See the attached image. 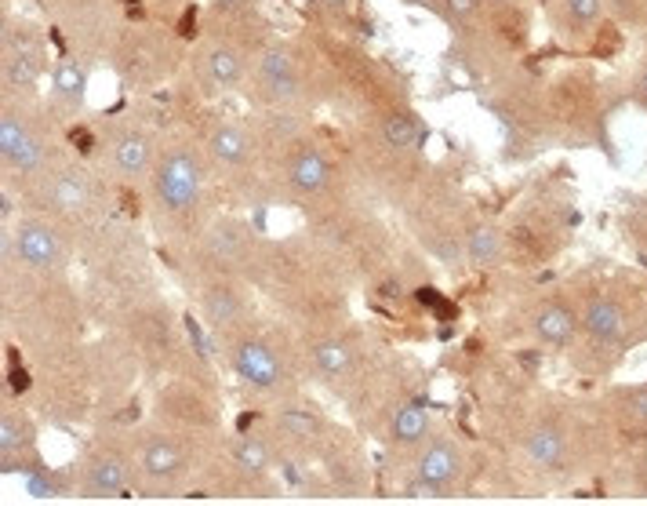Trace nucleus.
I'll return each mask as SVG.
<instances>
[{"instance_id":"nucleus-10","label":"nucleus","mask_w":647,"mask_h":506,"mask_svg":"<svg viewBox=\"0 0 647 506\" xmlns=\"http://www.w3.org/2000/svg\"><path fill=\"white\" fill-rule=\"evenodd\" d=\"M575 328H578V317L564 303H546L535 314V335L549 346H568L575 339Z\"/></svg>"},{"instance_id":"nucleus-32","label":"nucleus","mask_w":647,"mask_h":506,"mask_svg":"<svg viewBox=\"0 0 647 506\" xmlns=\"http://www.w3.org/2000/svg\"><path fill=\"white\" fill-rule=\"evenodd\" d=\"M480 0H444V11H448L451 19H469L473 11H477Z\"/></svg>"},{"instance_id":"nucleus-5","label":"nucleus","mask_w":647,"mask_h":506,"mask_svg":"<svg viewBox=\"0 0 647 506\" xmlns=\"http://www.w3.org/2000/svg\"><path fill=\"white\" fill-rule=\"evenodd\" d=\"M186 470V452H182L171 437L157 434L146 437L139 448V474L150 481V485H171L175 477Z\"/></svg>"},{"instance_id":"nucleus-18","label":"nucleus","mask_w":647,"mask_h":506,"mask_svg":"<svg viewBox=\"0 0 647 506\" xmlns=\"http://www.w3.org/2000/svg\"><path fill=\"white\" fill-rule=\"evenodd\" d=\"M309 361H313V368H317L320 379H335V375H342L349 368V361H353V350H349V343H342V339H320V343H313V350H309Z\"/></svg>"},{"instance_id":"nucleus-35","label":"nucleus","mask_w":647,"mask_h":506,"mask_svg":"<svg viewBox=\"0 0 647 506\" xmlns=\"http://www.w3.org/2000/svg\"><path fill=\"white\" fill-rule=\"evenodd\" d=\"M640 88H644V95H647V70H644V77H640Z\"/></svg>"},{"instance_id":"nucleus-7","label":"nucleus","mask_w":647,"mask_h":506,"mask_svg":"<svg viewBox=\"0 0 647 506\" xmlns=\"http://www.w3.org/2000/svg\"><path fill=\"white\" fill-rule=\"evenodd\" d=\"M582 328H586L589 339L611 346V343H622L626 339V310L615 303V299H593V303L582 310Z\"/></svg>"},{"instance_id":"nucleus-6","label":"nucleus","mask_w":647,"mask_h":506,"mask_svg":"<svg viewBox=\"0 0 647 506\" xmlns=\"http://www.w3.org/2000/svg\"><path fill=\"white\" fill-rule=\"evenodd\" d=\"M15 252H19L22 263L33 266V270H55V266L66 259V248H62V241L55 237V230H48V226H40V223L22 226L19 237H15Z\"/></svg>"},{"instance_id":"nucleus-4","label":"nucleus","mask_w":647,"mask_h":506,"mask_svg":"<svg viewBox=\"0 0 647 506\" xmlns=\"http://www.w3.org/2000/svg\"><path fill=\"white\" fill-rule=\"evenodd\" d=\"M131 485V466L120 452H95L80 466L77 492L84 499H113Z\"/></svg>"},{"instance_id":"nucleus-28","label":"nucleus","mask_w":647,"mask_h":506,"mask_svg":"<svg viewBox=\"0 0 647 506\" xmlns=\"http://www.w3.org/2000/svg\"><path fill=\"white\" fill-rule=\"evenodd\" d=\"M26 492H30L33 499H59L62 485L48 474V470H40V466H37V474L26 477Z\"/></svg>"},{"instance_id":"nucleus-34","label":"nucleus","mask_w":647,"mask_h":506,"mask_svg":"<svg viewBox=\"0 0 647 506\" xmlns=\"http://www.w3.org/2000/svg\"><path fill=\"white\" fill-rule=\"evenodd\" d=\"M324 4H331V8H346V0H324Z\"/></svg>"},{"instance_id":"nucleus-22","label":"nucleus","mask_w":647,"mask_h":506,"mask_svg":"<svg viewBox=\"0 0 647 506\" xmlns=\"http://www.w3.org/2000/svg\"><path fill=\"white\" fill-rule=\"evenodd\" d=\"M84 88H88V73H84V66L73 62V59H62L59 66H55V99L66 102V106H80Z\"/></svg>"},{"instance_id":"nucleus-9","label":"nucleus","mask_w":647,"mask_h":506,"mask_svg":"<svg viewBox=\"0 0 647 506\" xmlns=\"http://www.w3.org/2000/svg\"><path fill=\"white\" fill-rule=\"evenodd\" d=\"M200 77L208 84L211 92H226L233 84H240L244 77V59H240L233 48H208L200 55Z\"/></svg>"},{"instance_id":"nucleus-14","label":"nucleus","mask_w":647,"mask_h":506,"mask_svg":"<svg viewBox=\"0 0 647 506\" xmlns=\"http://www.w3.org/2000/svg\"><path fill=\"white\" fill-rule=\"evenodd\" d=\"M200 310H204V321H208L211 328H233V324L240 321V314H244V303H240V295L233 292V288L215 284V288L204 292Z\"/></svg>"},{"instance_id":"nucleus-25","label":"nucleus","mask_w":647,"mask_h":506,"mask_svg":"<svg viewBox=\"0 0 647 506\" xmlns=\"http://www.w3.org/2000/svg\"><path fill=\"white\" fill-rule=\"evenodd\" d=\"M30 135L33 132L22 124L19 113H4V117H0V153H4V161H11V157L22 150V142L30 139Z\"/></svg>"},{"instance_id":"nucleus-17","label":"nucleus","mask_w":647,"mask_h":506,"mask_svg":"<svg viewBox=\"0 0 647 506\" xmlns=\"http://www.w3.org/2000/svg\"><path fill=\"white\" fill-rule=\"evenodd\" d=\"M40 73H44L40 51L33 44H11L8 59H4V81L11 88H30V84H37Z\"/></svg>"},{"instance_id":"nucleus-30","label":"nucleus","mask_w":647,"mask_h":506,"mask_svg":"<svg viewBox=\"0 0 647 506\" xmlns=\"http://www.w3.org/2000/svg\"><path fill=\"white\" fill-rule=\"evenodd\" d=\"M564 8H568V15H571V22H575V26H589V22L600 19L604 0H564Z\"/></svg>"},{"instance_id":"nucleus-31","label":"nucleus","mask_w":647,"mask_h":506,"mask_svg":"<svg viewBox=\"0 0 647 506\" xmlns=\"http://www.w3.org/2000/svg\"><path fill=\"white\" fill-rule=\"evenodd\" d=\"M215 255H222V259H237V255H240V233H233V230L215 233Z\"/></svg>"},{"instance_id":"nucleus-33","label":"nucleus","mask_w":647,"mask_h":506,"mask_svg":"<svg viewBox=\"0 0 647 506\" xmlns=\"http://www.w3.org/2000/svg\"><path fill=\"white\" fill-rule=\"evenodd\" d=\"M629 397H633V405H629V408H633V415H637V419H647V386L633 390Z\"/></svg>"},{"instance_id":"nucleus-21","label":"nucleus","mask_w":647,"mask_h":506,"mask_svg":"<svg viewBox=\"0 0 647 506\" xmlns=\"http://www.w3.org/2000/svg\"><path fill=\"white\" fill-rule=\"evenodd\" d=\"M382 142L393 150H415L422 142V124L411 113H389L382 121Z\"/></svg>"},{"instance_id":"nucleus-1","label":"nucleus","mask_w":647,"mask_h":506,"mask_svg":"<svg viewBox=\"0 0 647 506\" xmlns=\"http://www.w3.org/2000/svg\"><path fill=\"white\" fill-rule=\"evenodd\" d=\"M229 365H233V372H237L251 390H262V394L280 390V386H284V375H288L277 350L269 343H262V339H251V335H244V339H237V343L229 346Z\"/></svg>"},{"instance_id":"nucleus-27","label":"nucleus","mask_w":647,"mask_h":506,"mask_svg":"<svg viewBox=\"0 0 647 506\" xmlns=\"http://www.w3.org/2000/svg\"><path fill=\"white\" fill-rule=\"evenodd\" d=\"M8 164L15 168V172H22V175L40 172V168H44V142H40L37 135H30V139L22 142V150L15 153Z\"/></svg>"},{"instance_id":"nucleus-2","label":"nucleus","mask_w":647,"mask_h":506,"mask_svg":"<svg viewBox=\"0 0 647 506\" xmlns=\"http://www.w3.org/2000/svg\"><path fill=\"white\" fill-rule=\"evenodd\" d=\"M157 193L168 212H190L200 201V168L190 153H168L157 164Z\"/></svg>"},{"instance_id":"nucleus-19","label":"nucleus","mask_w":647,"mask_h":506,"mask_svg":"<svg viewBox=\"0 0 647 506\" xmlns=\"http://www.w3.org/2000/svg\"><path fill=\"white\" fill-rule=\"evenodd\" d=\"M48 201H51V208H59V212H80V208L88 204V183H84L77 172L55 175L48 186Z\"/></svg>"},{"instance_id":"nucleus-11","label":"nucleus","mask_w":647,"mask_h":506,"mask_svg":"<svg viewBox=\"0 0 647 506\" xmlns=\"http://www.w3.org/2000/svg\"><path fill=\"white\" fill-rule=\"evenodd\" d=\"M433 430V419H429V408L419 401H404V405L393 412V441L400 448H415L422 445Z\"/></svg>"},{"instance_id":"nucleus-23","label":"nucleus","mask_w":647,"mask_h":506,"mask_svg":"<svg viewBox=\"0 0 647 506\" xmlns=\"http://www.w3.org/2000/svg\"><path fill=\"white\" fill-rule=\"evenodd\" d=\"M277 430L291 441H313L320 437V419L309 408H280Z\"/></svg>"},{"instance_id":"nucleus-16","label":"nucleus","mask_w":647,"mask_h":506,"mask_svg":"<svg viewBox=\"0 0 647 506\" xmlns=\"http://www.w3.org/2000/svg\"><path fill=\"white\" fill-rule=\"evenodd\" d=\"M208 146L222 164H229V168H240V164L251 161V139L244 128H237V124H219V128L211 132Z\"/></svg>"},{"instance_id":"nucleus-29","label":"nucleus","mask_w":647,"mask_h":506,"mask_svg":"<svg viewBox=\"0 0 647 506\" xmlns=\"http://www.w3.org/2000/svg\"><path fill=\"white\" fill-rule=\"evenodd\" d=\"M262 88L269 92V99H280V102L299 99V92H302L299 77H262Z\"/></svg>"},{"instance_id":"nucleus-36","label":"nucleus","mask_w":647,"mask_h":506,"mask_svg":"<svg viewBox=\"0 0 647 506\" xmlns=\"http://www.w3.org/2000/svg\"><path fill=\"white\" fill-rule=\"evenodd\" d=\"M408 4H429V0H408Z\"/></svg>"},{"instance_id":"nucleus-12","label":"nucleus","mask_w":647,"mask_h":506,"mask_svg":"<svg viewBox=\"0 0 647 506\" xmlns=\"http://www.w3.org/2000/svg\"><path fill=\"white\" fill-rule=\"evenodd\" d=\"M110 157H113V168H117L120 175L135 179V175H142L150 168V139L139 132L117 135L110 146Z\"/></svg>"},{"instance_id":"nucleus-13","label":"nucleus","mask_w":647,"mask_h":506,"mask_svg":"<svg viewBox=\"0 0 647 506\" xmlns=\"http://www.w3.org/2000/svg\"><path fill=\"white\" fill-rule=\"evenodd\" d=\"M26 448H30V426H26V419L15 412H4V419H0V466L4 470H22Z\"/></svg>"},{"instance_id":"nucleus-26","label":"nucleus","mask_w":647,"mask_h":506,"mask_svg":"<svg viewBox=\"0 0 647 506\" xmlns=\"http://www.w3.org/2000/svg\"><path fill=\"white\" fill-rule=\"evenodd\" d=\"M259 73L262 77H299L295 55H291L288 48H266L259 59Z\"/></svg>"},{"instance_id":"nucleus-24","label":"nucleus","mask_w":647,"mask_h":506,"mask_svg":"<svg viewBox=\"0 0 647 506\" xmlns=\"http://www.w3.org/2000/svg\"><path fill=\"white\" fill-rule=\"evenodd\" d=\"M466 255L477 266H495L502 259V233L491 230V226H480V230L469 233L466 241Z\"/></svg>"},{"instance_id":"nucleus-3","label":"nucleus","mask_w":647,"mask_h":506,"mask_svg":"<svg viewBox=\"0 0 647 506\" xmlns=\"http://www.w3.org/2000/svg\"><path fill=\"white\" fill-rule=\"evenodd\" d=\"M462 477V452L451 437H433L426 448H422L419 463H415V481L419 488H426L429 496H444L451 485Z\"/></svg>"},{"instance_id":"nucleus-15","label":"nucleus","mask_w":647,"mask_h":506,"mask_svg":"<svg viewBox=\"0 0 647 506\" xmlns=\"http://www.w3.org/2000/svg\"><path fill=\"white\" fill-rule=\"evenodd\" d=\"M288 179L299 193H320L331 179V164L324 161L317 150H302L299 157L291 161Z\"/></svg>"},{"instance_id":"nucleus-8","label":"nucleus","mask_w":647,"mask_h":506,"mask_svg":"<svg viewBox=\"0 0 647 506\" xmlns=\"http://www.w3.org/2000/svg\"><path fill=\"white\" fill-rule=\"evenodd\" d=\"M524 456H528L535 466H542V470H557V466L564 463V456H568V437H564V430L553 423L531 426L528 441H524Z\"/></svg>"},{"instance_id":"nucleus-20","label":"nucleus","mask_w":647,"mask_h":506,"mask_svg":"<svg viewBox=\"0 0 647 506\" xmlns=\"http://www.w3.org/2000/svg\"><path fill=\"white\" fill-rule=\"evenodd\" d=\"M233 463L240 466V474L262 477L269 470V463H273V452H269V445L262 441V437L244 434V437L233 441Z\"/></svg>"},{"instance_id":"nucleus-37","label":"nucleus","mask_w":647,"mask_h":506,"mask_svg":"<svg viewBox=\"0 0 647 506\" xmlns=\"http://www.w3.org/2000/svg\"><path fill=\"white\" fill-rule=\"evenodd\" d=\"M222 4H237V0H222Z\"/></svg>"}]
</instances>
